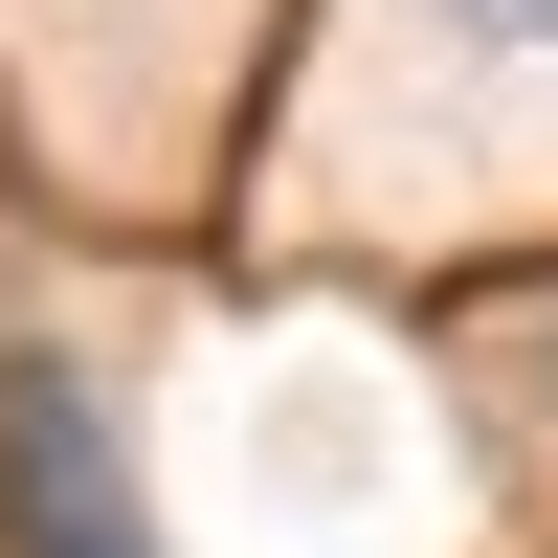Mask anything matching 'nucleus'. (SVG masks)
Returning a JSON list of instances; mask_svg holds the SVG:
<instances>
[{
	"mask_svg": "<svg viewBox=\"0 0 558 558\" xmlns=\"http://www.w3.org/2000/svg\"><path fill=\"white\" fill-rule=\"evenodd\" d=\"M0 558H157L134 514V447L68 357H0Z\"/></svg>",
	"mask_w": 558,
	"mask_h": 558,
	"instance_id": "nucleus-1",
	"label": "nucleus"
},
{
	"mask_svg": "<svg viewBox=\"0 0 558 558\" xmlns=\"http://www.w3.org/2000/svg\"><path fill=\"white\" fill-rule=\"evenodd\" d=\"M425 23H447V45H492V68H536V89H558V0H425Z\"/></svg>",
	"mask_w": 558,
	"mask_h": 558,
	"instance_id": "nucleus-2",
	"label": "nucleus"
}]
</instances>
